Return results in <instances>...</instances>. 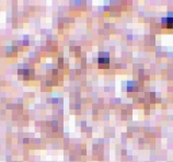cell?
<instances>
[{"label": "cell", "mask_w": 173, "mask_h": 162, "mask_svg": "<svg viewBox=\"0 0 173 162\" xmlns=\"http://www.w3.org/2000/svg\"><path fill=\"white\" fill-rule=\"evenodd\" d=\"M162 23H163L166 28L173 29V16H169L168 18H164L163 20H162Z\"/></svg>", "instance_id": "1"}, {"label": "cell", "mask_w": 173, "mask_h": 162, "mask_svg": "<svg viewBox=\"0 0 173 162\" xmlns=\"http://www.w3.org/2000/svg\"><path fill=\"white\" fill-rule=\"evenodd\" d=\"M99 64H100V66H102L103 67V65H109L110 64V59H109V57H102V56H100V58H99Z\"/></svg>", "instance_id": "2"}]
</instances>
